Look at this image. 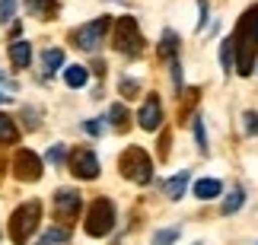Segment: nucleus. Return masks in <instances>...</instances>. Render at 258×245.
Listing matches in <instances>:
<instances>
[{
    "mask_svg": "<svg viewBox=\"0 0 258 245\" xmlns=\"http://www.w3.org/2000/svg\"><path fill=\"white\" fill-rule=\"evenodd\" d=\"M10 102V93H0V105H7Z\"/></svg>",
    "mask_w": 258,
    "mask_h": 245,
    "instance_id": "473e14b6",
    "label": "nucleus"
},
{
    "mask_svg": "<svg viewBox=\"0 0 258 245\" xmlns=\"http://www.w3.org/2000/svg\"><path fill=\"white\" fill-rule=\"evenodd\" d=\"M105 121L112 124V127H115L118 134H124L127 127H131V112H127V109H124L121 102H115L112 109H108V115H105Z\"/></svg>",
    "mask_w": 258,
    "mask_h": 245,
    "instance_id": "f3484780",
    "label": "nucleus"
},
{
    "mask_svg": "<svg viewBox=\"0 0 258 245\" xmlns=\"http://www.w3.org/2000/svg\"><path fill=\"white\" fill-rule=\"evenodd\" d=\"M242 131L245 137H258V112H242Z\"/></svg>",
    "mask_w": 258,
    "mask_h": 245,
    "instance_id": "a878e982",
    "label": "nucleus"
},
{
    "mask_svg": "<svg viewBox=\"0 0 258 245\" xmlns=\"http://www.w3.org/2000/svg\"><path fill=\"white\" fill-rule=\"evenodd\" d=\"M64 51H61V48H45V51H42V73L45 76H54L57 70H64Z\"/></svg>",
    "mask_w": 258,
    "mask_h": 245,
    "instance_id": "4468645a",
    "label": "nucleus"
},
{
    "mask_svg": "<svg viewBox=\"0 0 258 245\" xmlns=\"http://www.w3.org/2000/svg\"><path fill=\"white\" fill-rule=\"evenodd\" d=\"M198 10H201V16H198V29H204L207 19H211V13H207V0H198Z\"/></svg>",
    "mask_w": 258,
    "mask_h": 245,
    "instance_id": "7c9ffc66",
    "label": "nucleus"
},
{
    "mask_svg": "<svg viewBox=\"0 0 258 245\" xmlns=\"http://www.w3.org/2000/svg\"><path fill=\"white\" fill-rule=\"evenodd\" d=\"M83 210V198L77 188H57L54 191V217L57 220H77Z\"/></svg>",
    "mask_w": 258,
    "mask_h": 245,
    "instance_id": "1a4fd4ad",
    "label": "nucleus"
},
{
    "mask_svg": "<svg viewBox=\"0 0 258 245\" xmlns=\"http://www.w3.org/2000/svg\"><path fill=\"white\" fill-rule=\"evenodd\" d=\"M83 131H86L89 137H99V134H102V131H105V121H102V118H93V121H83Z\"/></svg>",
    "mask_w": 258,
    "mask_h": 245,
    "instance_id": "c85d7f7f",
    "label": "nucleus"
},
{
    "mask_svg": "<svg viewBox=\"0 0 258 245\" xmlns=\"http://www.w3.org/2000/svg\"><path fill=\"white\" fill-rule=\"evenodd\" d=\"M67 169H71V175L77 182H93L99 179V156L89 150V146H77V150L67 153Z\"/></svg>",
    "mask_w": 258,
    "mask_h": 245,
    "instance_id": "6e6552de",
    "label": "nucleus"
},
{
    "mask_svg": "<svg viewBox=\"0 0 258 245\" xmlns=\"http://www.w3.org/2000/svg\"><path fill=\"white\" fill-rule=\"evenodd\" d=\"M38 223H42V201H35V198L23 201L10 213V223H7V232H10V239H13V245H26L35 236Z\"/></svg>",
    "mask_w": 258,
    "mask_h": 245,
    "instance_id": "f03ea898",
    "label": "nucleus"
},
{
    "mask_svg": "<svg viewBox=\"0 0 258 245\" xmlns=\"http://www.w3.org/2000/svg\"><path fill=\"white\" fill-rule=\"evenodd\" d=\"M115 220H118V213H115V204L108 201V198H96V201L86 207L83 229H86V236H93V239H102V236H108V232L115 229Z\"/></svg>",
    "mask_w": 258,
    "mask_h": 245,
    "instance_id": "39448f33",
    "label": "nucleus"
},
{
    "mask_svg": "<svg viewBox=\"0 0 258 245\" xmlns=\"http://www.w3.org/2000/svg\"><path fill=\"white\" fill-rule=\"evenodd\" d=\"M112 48L124 57H141L144 54V35L134 16H118L112 23Z\"/></svg>",
    "mask_w": 258,
    "mask_h": 245,
    "instance_id": "7ed1b4c3",
    "label": "nucleus"
},
{
    "mask_svg": "<svg viewBox=\"0 0 258 245\" xmlns=\"http://www.w3.org/2000/svg\"><path fill=\"white\" fill-rule=\"evenodd\" d=\"M10 143H19V127L7 112H0V146H10Z\"/></svg>",
    "mask_w": 258,
    "mask_h": 245,
    "instance_id": "aec40b11",
    "label": "nucleus"
},
{
    "mask_svg": "<svg viewBox=\"0 0 258 245\" xmlns=\"http://www.w3.org/2000/svg\"><path fill=\"white\" fill-rule=\"evenodd\" d=\"M156 54H160V61H172V57H178V35L172 32V29H163L160 45H156Z\"/></svg>",
    "mask_w": 258,
    "mask_h": 245,
    "instance_id": "2eb2a0df",
    "label": "nucleus"
},
{
    "mask_svg": "<svg viewBox=\"0 0 258 245\" xmlns=\"http://www.w3.org/2000/svg\"><path fill=\"white\" fill-rule=\"evenodd\" d=\"M118 172L124 175L127 182L134 185H150L153 182V159L144 146H127V150L118 156Z\"/></svg>",
    "mask_w": 258,
    "mask_h": 245,
    "instance_id": "20e7f679",
    "label": "nucleus"
},
{
    "mask_svg": "<svg viewBox=\"0 0 258 245\" xmlns=\"http://www.w3.org/2000/svg\"><path fill=\"white\" fill-rule=\"evenodd\" d=\"M64 83L71 86V90H83V86L89 83V70L83 64H67L64 67Z\"/></svg>",
    "mask_w": 258,
    "mask_h": 245,
    "instance_id": "a211bd4d",
    "label": "nucleus"
},
{
    "mask_svg": "<svg viewBox=\"0 0 258 245\" xmlns=\"http://www.w3.org/2000/svg\"><path fill=\"white\" fill-rule=\"evenodd\" d=\"M223 194V182L220 179H198L195 182V198L198 201H214Z\"/></svg>",
    "mask_w": 258,
    "mask_h": 245,
    "instance_id": "ddd939ff",
    "label": "nucleus"
},
{
    "mask_svg": "<svg viewBox=\"0 0 258 245\" xmlns=\"http://www.w3.org/2000/svg\"><path fill=\"white\" fill-rule=\"evenodd\" d=\"M191 131H195V143H198V150L207 156V153H211V143H207V131H204V118H201V115H195Z\"/></svg>",
    "mask_w": 258,
    "mask_h": 245,
    "instance_id": "5701e85b",
    "label": "nucleus"
},
{
    "mask_svg": "<svg viewBox=\"0 0 258 245\" xmlns=\"http://www.w3.org/2000/svg\"><path fill=\"white\" fill-rule=\"evenodd\" d=\"M188 182H191V172H188V169L175 172L172 179H166V185H163L166 198H169V201H182V198H185V191H188Z\"/></svg>",
    "mask_w": 258,
    "mask_h": 245,
    "instance_id": "f8f14e48",
    "label": "nucleus"
},
{
    "mask_svg": "<svg viewBox=\"0 0 258 245\" xmlns=\"http://www.w3.org/2000/svg\"><path fill=\"white\" fill-rule=\"evenodd\" d=\"M71 242V226H51L35 239V245H67Z\"/></svg>",
    "mask_w": 258,
    "mask_h": 245,
    "instance_id": "6ab92c4d",
    "label": "nucleus"
},
{
    "mask_svg": "<svg viewBox=\"0 0 258 245\" xmlns=\"http://www.w3.org/2000/svg\"><path fill=\"white\" fill-rule=\"evenodd\" d=\"M13 16H16V0H0V23H13Z\"/></svg>",
    "mask_w": 258,
    "mask_h": 245,
    "instance_id": "cd10ccee",
    "label": "nucleus"
},
{
    "mask_svg": "<svg viewBox=\"0 0 258 245\" xmlns=\"http://www.w3.org/2000/svg\"><path fill=\"white\" fill-rule=\"evenodd\" d=\"M118 93H121L124 99H137V96H141V83H137L134 76H121V80H118Z\"/></svg>",
    "mask_w": 258,
    "mask_h": 245,
    "instance_id": "b1692460",
    "label": "nucleus"
},
{
    "mask_svg": "<svg viewBox=\"0 0 258 245\" xmlns=\"http://www.w3.org/2000/svg\"><path fill=\"white\" fill-rule=\"evenodd\" d=\"M26 13L35 19H54L57 16V0H26Z\"/></svg>",
    "mask_w": 258,
    "mask_h": 245,
    "instance_id": "dca6fc26",
    "label": "nucleus"
},
{
    "mask_svg": "<svg viewBox=\"0 0 258 245\" xmlns=\"http://www.w3.org/2000/svg\"><path fill=\"white\" fill-rule=\"evenodd\" d=\"M169 146H172V134L163 131V137H160V159H166V156H169Z\"/></svg>",
    "mask_w": 258,
    "mask_h": 245,
    "instance_id": "c756f323",
    "label": "nucleus"
},
{
    "mask_svg": "<svg viewBox=\"0 0 258 245\" xmlns=\"http://www.w3.org/2000/svg\"><path fill=\"white\" fill-rule=\"evenodd\" d=\"M10 169H13L16 182H38L45 172V159L38 156L35 150H29V146H19V150L13 153V162H10Z\"/></svg>",
    "mask_w": 258,
    "mask_h": 245,
    "instance_id": "0eeeda50",
    "label": "nucleus"
},
{
    "mask_svg": "<svg viewBox=\"0 0 258 245\" xmlns=\"http://www.w3.org/2000/svg\"><path fill=\"white\" fill-rule=\"evenodd\" d=\"M233 38V54H236V73L252 76L258 67V4H252L236 23Z\"/></svg>",
    "mask_w": 258,
    "mask_h": 245,
    "instance_id": "f257e3e1",
    "label": "nucleus"
},
{
    "mask_svg": "<svg viewBox=\"0 0 258 245\" xmlns=\"http://www.w3.org/2000/svg\"><path fill=\"white\" fill-rule=\"evenodd\" d=\"M0 83H4V86H13V83L7 80V73H4V70H0Z\"/></svg>",
    "mask_w": 258,
    "mask_h": 245,
    "instance_id": "2f4dec72",
    "label": "nucleus"
},
{
    "mask_svg": "<svg viewBox=\"0 0 258 245\" xmlns=\"http://www.w3.org/2000/svg\"><path fill=\"white\" fill-rule=\"evenodd\" d=\"M10 54V64L16 67V70H26L29 64H32V42H26V38H13L7 48Z\"/></svg>",
    "mask_w": 258,
    "mask_h": 245,
    "instance_id": "9b49d317",
    "label": "nucleus"
},
{
    "mask_svg": "<svg viewBox=\"0 0 258 245\" xmlns=\"http://www.w3.org/2000/svg\"><path fill=\"white\" fill-rule=\"evenodd\" d=\"M108 29H112V19H108V16H96V19H89V23H83V26L74 29V32H71V45L80 48V51L93 54V51L102 48Z\"/></svg>",
    "mask_w": 258,
    "mask_h": 245,
    "instance_id": "423d86ee",
    "label": "nucleus"
},
{
    "mask_svg": "<svg viewBox=\"0 0 258 245\" xmlns=\"http://www.w3.org/2000/svg\"><path fill=\"white\" fill-rule=\"evenodd\" d=\"M137 127H144V131H160L163 127V102L156 93H147L141 112H137Z\"/></svg>",
    "mask_w": 258,
    "mask_h": 245,
    "instance_id": "9d476101",
    "label": "nucleus"
},
{
    "mask_svg": "<svg viewBox=\"0 0 258 245\" xmlns=\"http://www.w3.org/2000/svg\"><path fill=\"white\" fill-rule=\"evenodd\" d=\"M178 242V226H169V229H160L153 236V245H175Z\"/></svg>",
    "mask_w": 258,
    "mask_h": 245,
    "instance_id": "bb28decb",
    "label": "nucleus"
},
{
    "mask_svg": "<svg viewBox=\"0 0 258 245\" xmlns=\"http://www.w3.org/2000/svg\"><path fill=\"white\" fill-rule=\"evenodd\" d=\"M220 67L223 73H236V54H233V38L220 42Z\"/></svg>",
    "mask_w": 258,
    "mask_h": 245,
    "instance_id": "4be33fe9",
    "label": "nucleus"
},
{
    "mask_svg": "<svg viewBox=\"0 0 258 245\" xmlns=\"http://www.w3.org/2000/svg\"><path fill=\"white\" fill-rule=\"evenodd\" d=\"M245 204V191H242V185H236V188H230L226 191V198H223V207H220V213L223 217H233L236 210H239Z\"/></svg>",
    "mask_w": 258,
    "mask_h": 245,
    "instance_id": "412c9836",
    "label": "nucleus"
},
{
    "mask_svg": "<svg viewBox=\"0 0 258 245\" xmlns=\"http://www.w3.org/2000/svg\"><path fill=\"white\" fill-rule=\"evenodd\" d=\"M67 153H71V150H67V143H54L51 150H48L45 159L51 162V166H64V162H67Z\"/></svg>",
    "mask_w": 258,
    "mask_h": 245,
    "instance_id": "393cba45",
    "label": "nucleus"
}]
</instances>
